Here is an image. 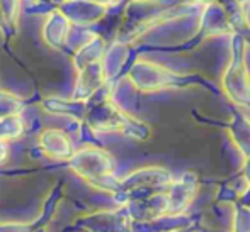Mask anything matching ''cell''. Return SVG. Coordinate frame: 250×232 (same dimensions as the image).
<instances>
[{
  "label": "cell",
  "mask_w": 250,
  "mask_h": 232,
  "mask_svg": "<svg viewBox=\"0 0 250 232\" xmlns=\"http://www.w3.org/2000/svg\"><path fill=\"white\" fill-rule=\"evenodd\" d=\"M206 3L204 0H189L181 5L168 7L142 33L143 41L151 46L165 48H177L191 43L203 33V10Z\"/></svg>",
  "instance_id": "6da1fadb"
},
{
  "label": "cell",
  "mask_w": 250,
  "mask_h": 232,
  "mask_svg": "<svg viewBox=\"0 0 250 232\" xmlns=\"http://www.w3.org/2000/svg\"><path fill=\"white\" fill-rule=\"evenodd\" d=\"M237 43L238 36L235 33L204 36L203 41L192 49L194 65L206 76H211L213 80H223L228 68L238 58H242L244 44L238 48Z\"/></svg>",
  "instance_id": "7a4b0ae2"
},
{
  "label": "cell",
  "mask_w": 250,
  "mask_h": 232,
  "mask_svg": "<svg viewBox=\"0 0 250 232\" xmlns=\"http://www.w3.org/2000/svg\"><path fill=\"white\" fill-rule=\"evenodd\" d=\"M131 76L135 83L142 90L153 92V90H162L172 87L181 80V75L170 71L165 66L151 61H138L133 66Z\"/></svg>",
  "instance_id": "3957f363"
},
{
  "label": "cell",
  "mask_w": 250,
  "mask_h": 232,
  "mask_svg": "<svg viewBox=\"0 0 250 232\" xmlns=\"http://www.w3.org/2000/svg\"><path fill=\"white\" fill-rule=\"evenodd\" d=\"M221 83H223V89L228 93V97L235 104H238V107L250 105V80L247 75V70H245L244 63H242V58H238L228 68Z\"/></svg>",
  "instance_id": "277c9868"
},
{
  "label": "cell",
  "mask_w": 250,
  "mask_h": 232,
  "mask_svg": "<svg viewBox=\"0 0 250 232\" xmlns=\"http://www.w3.org/2000/svg\"><path fill=\"white\" fill-rule=\"evenodd\" d=\"M167 192L168 196V210L174 215L182 214L189 205L198 192V177L191 171H186L179 180H174Z\"/></svg>",
  "instance_id": "5b68a950"
},
{
  "label": "cell",
  "mask_w": 250,
  "mask_h": 232,
  "mask_svg": "<svg viewBox=\"0 0 250 232\" xmlns=\"http://www.w3.org/2000/svg\"><path fill=\"white\" fill-rule=\"evenodd\" d=\"M235 33L230 14L220 2H208L203 10V34H230Z\"/></svg>",
  "instance_id": "8992f818"
},
{
  "label": "cell",
  "mask_w": 250,
  "mask_h": 232,
  "mask_svg": "<svg viewBox=\"0 0 250 232\" xmlns=\"http://www.w3.org/2000/svg\"><path fill=\"white\" fill-rule=\"evenodd\" d=\"M231 138H233L235 146L240 149V153L245 158L250 156V121L244 115H237L231 124Z\"/></svg>",
  "instance_id": "52a82bcc"
},
{
  "label": "cell",
  "mask_w": 250,
  "mask_h": 232,
  "mask_svg": "<svg viewBox=\"0 0 250 232\" xmlns=\"http://www.w3.org/2000/svg\"><path fill=\"white\" fill-rule=\"evenodd\" d=\"M242 63H244L247 75L250 80V41H244V48H242Z\"/></svg>",
  "instance_id": "ba28073f"
},
{
  "label": "cell",
  "mask_w": 250,
  "mask_h": 232,
  "mask_svg": "<svg viewBox=\"0 0 250 232\" xmlns=\"http://www.w3.org/2000/svg\"><path fill=\"white\" fill-rule=\"evenodd\" d=\"M242 17L250 31V0H242Z\"/></svg>",
  "instance_id": "9c48e42d"
},
{
  "label": "cell",
  "mask_w": 250,
  "mask_h": 232,
  "mask_svg": "<svg viewBox=\"0 0 250 232\" xmlns=\"http://www.w3.org/2000/svg\"><path fill=\"white\" fill-rule=\"evenodd\" d=\"M244 175H245V178H247L249 183H250V156H249V158H245V163H244Z\"/></svg>",
  "instance_id": "30bf717a"
}]
</instances>
